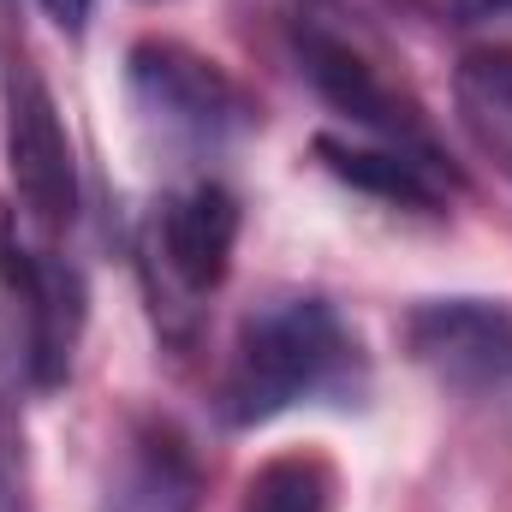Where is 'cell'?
I'll return each mask as SVG.
<instances>
[{"instance_id": "cell-6", "label": "cell", "mask_w": 512, "mask_h": 512, "mask_svg": "<svg viewBox=\"0 0 512 512\" xmlns=\"http://www.w3.org/2000/svg\"><path fill=\"white\" fill-rule=\"evenodd\" d=\"M0 286L24 304V370L36 387H60L72 376L84 322H90V292L84 274L60 251H42L12 233L0 215Z\"/></svg>"}, {"instance_id": "cell-3", "label": "cell", "mask_w": 512, "mask_h": 512, "mask_svg": "<svg viewBox=\"0 0 512 512\" xmlns=\"http://www.w3.org/2000/svg\"><path fill=\"white\" fill-rule=\"evenodd\" d=\"M126 96L167 143L185 149H221L256 126V96L209 54L173 36H143L126 54Z\"/></svg>"}, {"instance_id": "cell-1", "label": "cell", "mask_w": 512, "mask_h": 512, "mask_svg": "<svg viewBox=\"0 0 512 512\" xmlns=\"http://www.w3.org/2000/svg\"><path fill=\"white\" fill-rule=\"evenodd\" d=\"M364 387V346L346 328V316L322 292H274L262 298L221 382V417L233 429H262L298 405L346 399Z\"/></svg>"}, {"instance_id": "cell-2", "label": "cell", "mask_w": 512, "mask_h": 512, "mask_svg": "<svg viewBox=\"0 0 512 512\" xmlns=\"http://www.w3.org/2000/svg\"><path fill=\"white\" fill-rule=\"evenodd\" d=\"M239 227H245L239 197L221 179H191L149 209L137 251H143V274H149L155 322L167 334H185L197 322L203 298L233 274Z\"/></svg>"}, {"instance_id": "cell-13", "label": "cell", "mask_w": 512, "mask_h": 512, "mask_svg": "<svg viewBox=\"0 0 512 512\" xmlns=\"http://www.w3.org/2000/svg\"><path fill=\"white\" fill-rule=\"evenodd\" d=\"M36 6H42L66 36H84V24H90V0H36Z\"/></svg>"}, {"instance_id": "cell-5", "label": "cell", "mask_w": 512, "mask_h": 512, "mask_svg": "<svg viewBox=\"0 0 512 512\" xmlns=\"http://www.w3.org/2000/svg\"><path fill=\"white\" fill-rule=\"evenodd\" d=\"M0 149L18 215L42 233H66L78 215V161L48 78L18 54L0 78Z\"/></svg>"}, {"instance_id": "cell-11", "label": "cell", "mask_w": 512, "mask_h": 512, "mask_svg": "<svg viewBox=\"0 0 512 512\" xmlns=\"http://www.w3.org/2000/svg\"><path fill=\"white\" fill-rule=\"evenodd\" d=\"M239 512H340V471L322 453H274L251 471Z\"/></svg>"}, {"instance_id": "cell-9", "label": "cell", "mask_w": 512, "mask_h": 512, "mask_svg": "<svg viewBox=\"0 0 512 512\" xmlns=\"http://www.w3.org/2000/svg\"><path fill=\"white\" fill-rule=\"evenodd\" d=\"M316 161L340 185H352L364 197H382L393 209H417V215H441L453 185H459V173L447 161H423V155L376 143V137H334V131H322L316 137Z\"/></svg>"}, {"instance_id": "cell-7", "label": "cell", "mask_w": 512, "mask_h": 512, "mask_svg": "<svg viewBox=\"0 0 512 512\" xmlns=\"http://www.w3.org/2000/svg\"><path fill=\"white\" fill-rule=\"evenodd\" d=\"M405 352L435 382L512 399V304L507 298H423L405 316Z\"/></svg>"}, {"instance_id": "cell-8", "label": "cell", "mask_w": 512, "mask_h": 512, "mask_svg": "<svg viewBox=\"0 0 512 512\" xmlns=\"http://www.w3.org/2000/svg\"><path fill=\"white\" fill-rule=\"evenodd\" d=\"M197 501H203V471L191 441L167 417H137L108 471L102 512H197Z\"/></svg>"}, {"instance_id": "cell-10", "label": "cell", "mask_w": 512, "mask_h": 512, "mask_svg": "<svg viewBox=\"0 0 512 512\" xmlns=\"http://www.w3.org/2000/svg\"><path fill=\"white\" fill-rule=\"evenodd\" d=\"M453 108L465 137L512 173V48H477L459 60Z\"/></svg>"}, {"instance_id": "cell-4", "label": "cell", "mask_w": 512, "mask_h": 512, "mask_svg": "<svg viewBox=\"0 0 512 512\" xmlns=\"http://www.w3.org/2000/svg\"><path fill=\"white\" fill-rule=\"evenodd\" d=\"M292 54H298V72L310 78V90L346 126H358L364 137H376V143L411 149L423 161H447L441 143H435V131H429V120H423V108L376 66V54L358 36L334 30L328 18H298L292 24Z\"/></svg>"}, {"instance_id": "cell-12", "label": "cell", "mask_w": 512, "mask_h": 512, "mask_svg": "<svg viewBox=\"0 0 512 512\" xmlns=\"http://www.w3.org/2000/svg\"><path fill=\"white\" fill-rule=\"evenodd\" d=\"M417 18H435V24H483V18H507L512 0H393Z\"/></svg>"}]
</instances>
